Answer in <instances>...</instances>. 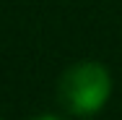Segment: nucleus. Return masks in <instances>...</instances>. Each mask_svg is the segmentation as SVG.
<instances>
[{
    "label": "nucleus",
    "mask_w": 122,
    "mask_h": 120,
    "mask_svg": "<svg viewBox=\"0 0 122 120\" xmlns=\"http://www.w3.org/2000/svg\"><path fill=\"white\" fill-rule=\"evenodd\" d=\"M109 94H112V76L101 63H94V60L70 65L62 73L60 86H57L60 104L68 112L81 115V118L96 115L107 104Z\"/></svg>",
    "instance_id": "nucleus-1"
},
{
    "label": "nucleus",
    "mask_w": 122,
    "mask_h": 120,
    "mask_svg": "<svg viewBox=\"0 0 122 120\" xmlns=\"http://www.w3.org/2000/svg\"><path fill=\"white\" fill-rule=\"evenodd\" d=\"M34 120H60L57 115H39V118H34Z\"/></svg>",
    "instance_id": "nucleus-2"
}]
</instances>
